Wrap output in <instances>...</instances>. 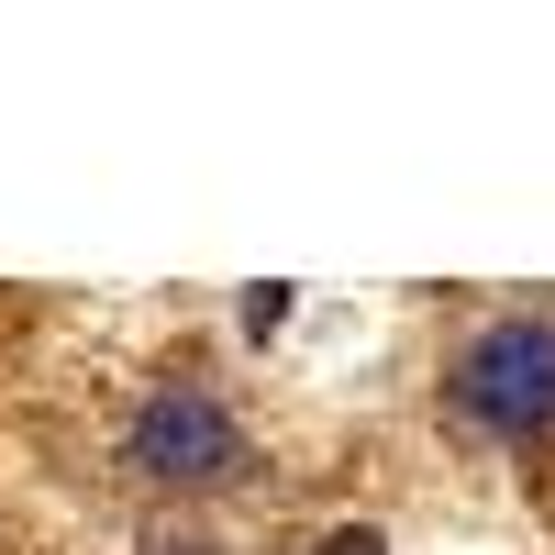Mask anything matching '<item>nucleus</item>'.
Segmentation results:
<instances>
[{
  "label": "nucleus",
  "mask_w": 555,
  "mask_h": 555,
  "mask_svg": "<svg viewBox=\"0 0 555 555\" xmlns=\"http://www.w3.org/2000/svg\"><path fill=\"white\" fill-rule=\"evenodd\" d=\"M311 555H389V533H378V522H334Z\"/></svg>",
  "instance_id": "7ed1b4c3"
},
{
  "label": "nucleus",
  "mask_w": 555,
  "mask_h": 555,
  "mask_svg": "<svg viewBox=\"0 0 555 555\" xmlns=\"http://www.w3.org/2000/svg\"><path fill=\"white\" fill-rule=\"evenodd\" d=\"M434 411L478 455H555V300H500L455 322Z\"/></svg>",
  "instance_id": "f257e3e1"
},
{
  "label": "nucleus",
  "mask_w": 555,
  "mask_h": 555,
  "mask_svg": "<svg viewBox=\"0 0 555 555\" xmlns=\"http://www.w3.org/2000/svg\"><path fill=\"white\" fill-rule=\"evenodd\" d=\"M122 467L156 500H222L256 478V434L222 378H145L122 411Z\"/></svg>",
  "instance_id": "f03ea898"
}]
</instances>
